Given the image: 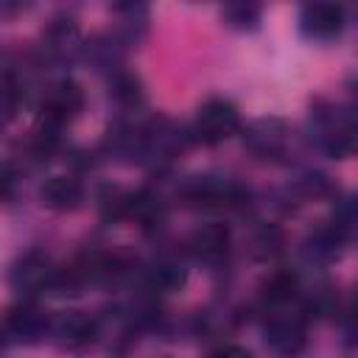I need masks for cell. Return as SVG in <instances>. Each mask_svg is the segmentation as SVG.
Listing matches in <instances>:
<instances>
[{
	"instance_id": "1",
	"label": "cell",
	"mask_w": 358,
	"mask_h": 358,
	"mask_svg": "<svg viewBox=\"0 0 358 358\" xmlns=\"http://www.w3.org/2000/svg\"><path fill=\"white\" fill-rule=\"evenodd\" d=\"M266 344L285 358H294L308 344V313L302 308L288 310V305L271 308L266 319Z\"/></svg>"
},
{
	"instance_id": "2",
	"label": "cell",
	"mask_w": 358,
	"mask_h": 358,
	"mask_svg": "<svg viewBox=\"0 0 358 358\" xmlns=\"http://www.w3.org/2000/svg\"><path fill=\"white\" fill-rule=\"evenodd\" d=\"M182 199L193 207L204 210H232L246 204L249 190L238 182L218 179V176H193L190 182L182 185Z\"/></svg>"
},
{
	"instance_id": "3",
	"label": "cell",
	"mask_w": 358,
	"mask_h": 358,
	"mask_svg": "<svg viewBox=\"0 0 358 358\" xmlns=\"http://www.w3.org/2000/svg\"><path fill=\"white\" fill-rule=\"evenodd\" d=\"M241 126V115H238V106L227 98H210L199 115H196V123H193V134L207 143V145H215V143H224L227 137H232Z\"/></svg>"
},
{
	"instance_id": "4",
	"label": "cell",
	"mask_w": 358,
	"mask_h": 358,
	"mask_svg": "<svg viewBox=\"0 0 358 358\" xmlns=\"http://www.w3.org/2000/svg\"><path fill=\"white\" fill-rule=\"evenodd\" d=\"M53 263L48 260V255L31 249L25 252L14 266H11V285L25 294V296H34L39 291H48L50 285V277H53Z\"/></svg>"
},
{
	"instance_id": "5",
	"label": "cell",
	"mask_w": 358,
	"mask_h": 358,
	"mask_svg": "<svg viewBox=\"0 0 358 358\" xmlns=\"http://www.w3.org/2000/svg\"><path fill=\"white\" fill-rule=\"evenodd\" d=\"M299 28L308 39L330 42L344 31V8L336 3H310L299 14Z\"/></svg>"
},
{
	"instance_id": "6",
	"label": "cell",
	"mask_w": 358,
	"mask_h": 358,
	"mask_svg": "<svg viewBox=\"0 0 358 358\" xmlns=\"http://www.w3.org/2000/svg\"><path fill=\"white\" fill-rule=\"evenodd\" d=\"M48 333H50L62 347L78 350V347H87V344H92V341L98 338V322H95L90 313L67 310V313H59V316L50 319Z\"/></svg>"
},
{
	"instance_id": "7",
	"label": "cell",
	"mask_w": 358,
	"mask_h": 358,
	"mask_svg": "<svg viewBox=\"0 0 358 358\" xmlns=\"http://www.w3.org/2000/svg\"><path fill=\"white\" fill-rule=\"evenodd\" d=\"M319 143L330 157H350L355 148V126L347 115L338 112H327L319 115Z\"/></svg>"
},
{
	"instance_id": "8",
	"label": "cell",
	"mask_w": 358,
	"mask_h": 358,
	"mask_svg": "<svg viewBox=\"0 0 358 358\" xmlns=\"http://www.w3.org/2000/svg\"><path fill=\"white\" fill-rule=\"evenodd\" d=\"M3 324H6L8 338L31 344V341H39L48 333L50 316L45 310H39L34 302H22V305H17V308L8 310V316L3 319Z\"/></svg>"
},
{
	"instance_id": "9",
	"label": "cell",
	"mask_w": 358,
	"mask_h": 358,
	"mask_svg": "<svg viewBox=\"0 0 358 358\" xmlns=\"http://www.w3.org/2000/svg\"><path fill=\"white\" fill-rule=\"evenodd\" d=\"M187 249L201 263H218L229 252V229L224 224H204L190 235Z\"/></svg>"
},
{
	"instance_id": "10",
	"label": "cell",
	"mask_w": 358,
	"mask_h": 358,
	"mask_svg": "<svg viewBox=\"0 0 358 358\" xmlns=\"http://www.w3.org/2000/svg\"><path fill=\"white\" fill-rule=\"evenodd\" d=\"M246 145L263 157V159H274L285 151L288 145V129L280 120H257L249 131H246Z\"/></svg>"
},
{
	"instance_id": "11",
	"label": "cell",
	"mask_w": 358,
	"mask_h": 358,
	"mask_svg": "<svg viewBox=\"0 0 358 358\" xmlns=\"http://www.w3.org/2000/svg\"><path fill=\"white\" fill-rule=\"evenodd\" d=\"M42 204H48L50 210H76L84 199V187L76 176H50L42 190Z\"/></svg>"
},
{
	"instance_id": "12",
	"label": "cell",
	"mask_w": 358,
	"mask_h": 358,
	"mask_svg": "<svg viewBox=\"0 0 358 358\" xmlns=\"http://www.w3.org/2000/svg\"><path fill=\"white\" fill-rule=\"evenodd\" d=\"M182 282H185V268H182L176 260L162 257V260H157V263H151V266L145 268V285H148V291H154V294L176 291Z\"/></svg>"
},
{
	"instance_id": "13",
	"label": "cell",
	"mask_w": 358,
	"mask_h": 358,
	"mask_svg": "<svg viewBox=\"0 0 358 358\" xmlns=\"http://www.w3.org/2000/svg\"><path fill=\"white\" fill-rule=\"evenodd\" d=\"M296 291H299L296 274H291V271H277V274H271V280L266 282L263 299H266L268 308H280V305H291V302L296 299Z\"/></svg>"
},
{
	"instance_id": "14",
	"label": "cell",
	"mask_w": 358,
	"mask_h": 358,
	"mask_svg": "<svg viewBox=\"0 0 358 358\" xmlns=\"http://www.w3.org/2000/svg\"><path fill=\"white\" fill-rule=\"evenodd\" d=\"M20 101H22V90H20L17 78L11 73H0V126L14 120Z\"/></svg>"
},
{
	"instance_id": "15",
	"label": "cell",
	"mask_w": 358,
	"mask_h": 358,
	"mask_svg": "<svg viewBox=\"0 0 358 358\" xmlns=\"http://www.w3.org/2000/svg\"><path fill=\"white\" fill-rule=\"evenodd\" d=\"M112 95H115V101L123 103V106H134V103H140V101H143V90H140L137 76L117 70V73L112 76Z\"/></svg>"
},
{
	"instance_id": "16",
	"label": "cell",
	"mask_w": 358,
	"mask_h": 358,
	"mask_svg": "<svg viewBox=\"0 0 358 358\" xmlns=\"http://www.w3.org/2000/svg\"><path fill=\"white\" fill-rule=\"evenodd\" d=\"M257 6H246V3H238V6H227L224 8V20L232 25V28H252L257 22Z\"/></svg>"
},
{
	"instance_id": "17",
	"label": "cell",
	"mask_w": 358,
	"mask_h": 358,
	"mask_svg": "<svg viewBox=\"0 0 358 358\" xmlns=\"http://www.w3.org/2000/svg\"><path fill=\"white\" fill-rule=\"evenodd\" d=\"M280 243H282V238H280V229H274V227H263L255 238V246H260V255H274L280 249Z\"/></svg>"
},
{
	"instance_id": "18",
	"label": "cell",
	"mask_w": 358,
	"mask_h": 358,
	"mask_svg": "<svg viewBox=\"0 0 358 358\" xmlns=\"http://www.w3.org/2000/svg\"><path fill=\"white\" fill-rule=\"evenodd\" d=\"M210 358H252V352L241 344H221L210 352Z\"/></svg>"
},
{
	"instance_id": "19",
	"label": "cell",
	"mask_w": 358,
	"mask_h": 358,
	"mask_svg": "<svg viewBox=\"0 0 358 358\" xmlns=\"http://www.w3.org/2000/svg\"><path fill=\"white\" fill-rule=\"evenodd\" d=\"M8 341H11V338H8V333H6V324L0 322V352L6 350V344H8Z\"/></svg>"
}]
</instances>
